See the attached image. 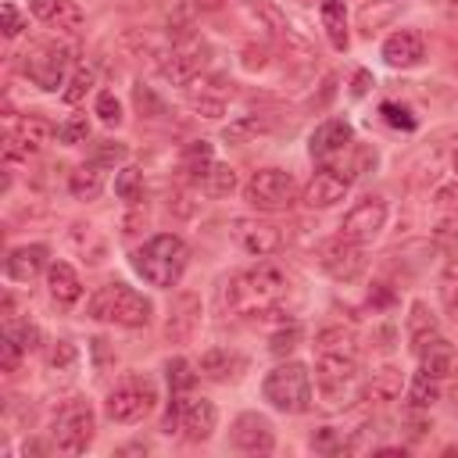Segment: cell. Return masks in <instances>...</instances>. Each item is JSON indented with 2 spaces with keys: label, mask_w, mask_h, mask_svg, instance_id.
Segmentation results:
<instances>
[{
  "label": "cell",
  "mask_w": 458,
  "mask_h": 458,
  "mask_svg": "<svg viewBox=\"0 0 458 458\" xmlns=\"http://www.w3.org/2000/svg\"><path fill=\"white\" fill-rule=\"evenodd\" d=\"M286 272L261 261L247 272H236L229 283H225V304L233 315H265L268 308H276L283 297H286Z\"/></svg>",
  "instance_id": "cell-1"
},
{
  "label": "cell",
  "mask_w": 458,
  "mask_h": 458,
  "mask_svg": "<svg viewBox=\"0 0 458 458\" xmlns=\"http://www.w3.org/2000/svg\"><path fill=\"white\" fill-rule=\"evenodd\" d=\"M186 261H190V250L175 233H157L132 250V272L157 290H172L182 279Z\"/></svg>",
  "instance_id": "cell-2"
},
{
  "label": "cell",
  "mask_w": 458,
  "mask_h": 458,
  "mask_svg": "<svg viewBox=\"0 0 458 458\" xmlns=\"http://www.w3.org/2000/svg\"><path fill=\"white\" fill-rule=\"evenodd\" d=\"M86 315L97 322H111V326H125V329H140L150 322L154 304L132 290L129 283H104L93 290V297L86 301Z\"/></svg>",
  "instance_id": "cell-3"
},
{
  "label": "cell",
  "mask_w": 458,
  "mask_h": 458,
  "mask_svg": "<svg viewBox=\"0 0 458 458\" xmlns=\"http://www.w3.org/2000/svg\"><path fill=\"white\" fill-rule=\"evenodd\" d=\"M261 397L286 415H301L311 408V372L304 361H283L276 365L265 383H261Z\"/></svg>",
  "instance_id": "cell-4"
},
{
  "label": "cell",
  "mask_w": 458,
  "mask_h": 458,
  "mask_svg": "<svg viewBox=\"0 0 458 458\" xmlns=\"http://www.w3.org/2000/svg\"><path fill=\"white\" fill-rule=\"evenodd\" d=\"M157 404V386L150 376L143 372H129L122 376L111 390H107V401H104V415L118 426H129V422H140L154 411Z\"/></svg>",
  "instance_id": "cell-5"
},
{
  "label": "cell",
  "mask_w": 458,
  "mask_h": 458,
  "mask_svg": "<svg viewBox=\"0 0 458 458\" xmlns=\"http://www.w3.org/2000/svg\"><path fill=\"white\" fill-rule=\"evenodd\" d=\"M50 433H54L57 451L82 454V451L93 444V433H97V415H93L89 401H82V397L64 401V404L57 408V415H54Z\"/></svg>",
  "instance_id": "cell-6"
},
{
  "label": "cell",
  "mask_w": 458,
  "mask_h": 458,
  "mask_svg": "<svg viewBox=\"0 0 458 458\" xmlns=\"http://www.w3.org/2000/svg\"><path fill=\"white\" fill-rule=\"evenodd\" d=\"M208 64V43L193 32L175 36V43L157 57V72L172 82V86H190Z\"/></svg>",
  "instance_id": "cell-7"
},
{
  "label": "cell",
  "mask_w": 458,
  "mask_h": 458,
  "mask_svg": "<svg viewBox=\"0 0 458 458\" xmlns=\"http://www.w3.org/2000/svg\"><path fill=\"white\" fill-rule=\"evenodd\" d=\"M243 200L258 211H286L297 200V182L283 168H261L243 182Z\"/></svg>",
  "instance_id": "cell-8"
},
{
  "label": "cell",
  "mask_w": 458,
  "mask_h": 458,
  "mask_svg": "<svg viewBox=\"0 0 458 458\" xmlns=\"http://www.w3.org/2000/svg\"><path fill=\"white\" fill-rule=\"evenodd\" d=\"M21 57H25L21 68H25L32 86H39L47 93L64 86V75H68V50L64 47H57V43H32Z\"/></svg>",
  "instance_id": "cell-9"
},
{
  "label": "cell",
  "mask_w": 458,
  "mask_h": 458,
  "mask_svg": "<svg viewBox=\"0 0 458 458\" xmlns=\"http://www.w3.org/2000/svg\"><path fill=\"white\" fill-rule=\"evenodd\" d=\"M358 376V354L351 351H315V383L329 404H336Z\"/></svg>",
  "instance_id": "cell-10"
},
{
  "label": "cell",
  "mask_w": 458,
  "mask_h": 458,
  "mask_svg": "<svg viewBox=\"0 0 458 458\" xmlns=\"http://www.w3.org/2000/svg\"><path fill=\"white\" fill-rule=\"evenodd\" d=\"M383 225H386V200L383 197H365V200H358L344 215L340 236H347V240H354V243L365 247V243H372L383 233Z\"/></svg>",
  "instance_id": "cell-11"
},
{
  "label": "cell",
  "mask_w": 458,
  "mask_h": 458,
  "mask_svg": "<svg viewBox=\"0 0 458 458\" xmlns=\"http://www.w3.org/2000/svg\"><path fill=\"white\" fill-rule=\"evenodd\" d=\"M318 265L333 276V279H340V283H351L354 276H361V268H365V254H361V243H354V240H347V236H333V240H326V243H318Z\"/></svg>",
  "instance_id": "cell-12"
},
{
  "label": "cell",
  "mask_w": 458,
  "mask_h": 458,
  "mask_svg": "<svg viewBox=\"0 0 458 458\" xmlns=\"http://www.w3.org/2000/svg\"><path fill=\"white\" fill-rule=\"evenodd\" d=\"M233 240L250 258H268V254H276L283 247L279 225H272L265 218H233Z\"/></svg>",
  "instance_id": "cell-13"
},
{
  "label": "cell",
  "mask_w": 458,
  "mask_h": 458,
  "mask_svg": "<svg viewBox=\"0 0 458 458\" xmlns=\"http://www.w3.org/2000/svg\"><path fill=\"white\" fill-rule=\"evenodd\" d=\"M229 440L236 451H247V454H268L276 447V433H272V422L258 411H243L236 415L233 429H229Z\"/></svg>",
  "instance_id": "cell-14"
},
{
  "label": "cell",
  "mask_w": 458,
  "mask_h": 458,
  "mask_svg": "<svg viewBox=\"0 0 458 458\" xmlns=\"http://www.w3.org/2000/svg\"><path fill=\"white\" fill-rule=\"evenodd\" d=\"M200 297L197 293H190V290H182V293H175L172 297V308H168V315H165V340L168 344H186V340H193V333H197V326H200Z\"/></svg>",
  "instance_id": "cell-15"
},
{
  "label": "cell",
  "mask_w": 458,
  "mask_h": 458,
  "mask_svg": "<svg viewBox=\"0 0 458 458\" xmlns=\"http://www.w3.org/2000/svg\"><path fill=\"white\" fill-rule=\"evenodd\" d=\"M218 426V408L208 401V397H186L182 394V404H179V429L190 444H204Z\"/></svg>",
  "instance_id": "cell-16"
},
{
  "label": "cell",
  "mask_w": 458,
  "mask_h": 458,
  "mask_svg": "<svg viewBox=\"0 0 458 458\" xmlns=\"http://www.w3.org/2000/svg\"><path fill=\"white\" fill-rule=\"evenodd\" d=\"M347 190H351V175H340V168H318L308 179L301 200L308 208H333V204H340L347 197Z\"/></svg>",
  "instance_id": "cell-17"
},
{
  "label": "cell",
  "mask_w": 458,
  "mask_h": 458,
  "mask_svg": "<svg viewBox=\"0 0 458 458\" xmlns=\"http://www.w3.org/2000/svg\"><path fill=\"white\" fill-rule=\"evenodd\" d=\"M43 268H50V247L47 243H21L4 258V276L11 283H32Z\"/></svg>",
  "instance_id": "cell-18"
},
{
  "label": "cell",
  "mask_w": 458,
  "mask_h": 458,
  "mask_svg": "<svg viewBox=\"0 0 458 458\" xmlns=\"http://www.w3.org/2000/svg\"><path fill=\"white\" fill-rule=\"evenodd\" d=\"M240 11H243V14L254 21V29H261L265 36H276V39H286V43H293V47H304V43L293 36L286 14H283L272 0H240Z\"/></svg>",
  "instance_id": "cell-19"
},
{
  "label": "cell",
  "mask_w": 458,
  "mask_h": 458,
  "mask_svg": "<svg viewBox=\"0 0 458 458\" xmlns=\"http://www.w3.org/2000/svg\"><path fill=\"white\" fill-rule=\"evenodd\" d=\"M422 57H426V43L415 29H397L383 43V61L390 68H415Z\"/></svg>",
  "instance_id": "cell-20"
},
{
  "label": "cell",
  "mask_w": 458,
  "mask_h": 458,
  "mask_svg": "<svg viewBox=\"0 0 458 458\" xmlns=\"http://www.w3.org/2000/svg\"><path fill=\"white\" fill-rule=\"evenodd\" d=\"M351 140H354L351 122H344V118H326L322 125H315V132H311V140H308V150H311V157H333V154L347 150Z\"/></svg>",
  "instance_id": "cell-21"
},
{
  "label": "cell",
  "mask_w": 458,
  "mask_h": 458,
  "mask_svg": "<svg viewBox=\"0 0 458 458\" xmlns=\"http://www.w3.org/2000/svg\"><path fill=\"white\" fill-rule=\"evenodd\" d=\"M29 11L50 29H61V32H79L82 29V11L72 0H29Z\"/></svg>",
  "instance_id": "cell-22"
},
{
  "label": "cell",
  "mask_w": 458,
  "mask_h": 458,
  "mask_svg": "<svg viewBox=\"0 0 458 458\" xmlns=\"http://www.w3.org/2000/svg\"><path fill=\"white\" fill-rule=\"evenodd\" d=\"M47 290H50V297H54L57 308H72L82 297V279H79V272L68 261H50V268H47Z\"/></svg>",
  "instance_id": "cell-23"
},
{
  "label": "cell",
  "mask_w": 458,
  "mask_h": 458,
  "mask_svg": "<svg viewBox=\"0 0 458 458\" xmlns=\"http://www.w3.org/2000/svg\"><path fill=\"white\" fill-rule=\"evenodd\" d=\"M415 354H419V361H422V372L433 376V379H444V376H451V372L458 369V351H454V344L444 340V336L426 340Z\"/></svg>",
  "instance_id": "cell-24"
},
{
  "label": "cell",
  "mask_w": 458,
  "mask_h": 458,
  "mask_svg": "<svg viewBox=\"0 0 458 458\" xmlns=\"http://www.w3.org/2000/svg\"><path fill=\"white\" fill-rule=\"evenodd\" d=\"M401 390H404V372H401L397 365H383V369H376V372L369 376V383H365V401H369V404H394V401L401 397Z\"/></svg>",
  "instance_id": "cell-25"
},
{
  "label": "cell",
  "mask_w": 458,
  "mask_h": 458,
  "mask_svg": "<svg viewBox=\"0 0 458 458\" xmlns=\"http://www.w3.org/2000/svg\"><path fill=\"white\" fill-rule=\"evenodd\" d=\"M229 93H233V89H225V82H222V79L197 82V86L190 82V107H193L197 114H204V118H222Z\"/></svg>",
  "instance_id": "cell-26"
},
{
  "label": "cell",
  "mask_w": 458,
  "mask_h": 458,
  "mask_svg": "<svg viewBox=\"0 0 458 458\" xmlns=\"http://www.w3.org/2000/svg\"><path fill=\"white\" fill-rule=\"evenodd\" d=\"M240 369H243V358L233 354V351H225V347L204 351L200 361H197V372H200L204 379H211V383H225V379H233Z\"/></svg>",
  "instance_id": "cell-27"
},
{
  "label": "cell",
  "mask_w": 458,
  "mask_h": 458,
  "mask_svg": "<svg viewBox=\"0 0 458 458\" xmlns=\"http://www.w3.org/2000/svg\"><path fill=\"white\" fill-rule=\"evenodd\" d=\"M18 140H21V147L29 150V154H36V150H43L54 136H57V129L50 125V118H43V114H21L18 122H14V129H11Z\"/></svg>",
  "instance_id": "cell-28"
},
{
  "label": "cell",
  "mask_w": 458,
  "mask_h": 458,
  "mask_svg": "<svg viewBox=\"0 0 458 458\" xmlns=\"http://www.w3.org/2000/svg\"><path fill=\"white\" fill-rule=\"evenodd\" d=\"M68 190H72L75 200H97V197L104 193V168L93 165V161L79 165V168L68 175Z\"/></svg>",
  "instance_id": "cell-29"
},
{
  "label": "cell",
  "mask_w": 458,
  "mask_h": 458,
  "mask_svg": "<svg viewBox=\"0 0 458 458\" xmlns=\"http://www.w3.org/2000/svg\"><path fill=\"white\" fill-rule=\"evenodd\" d=\"M408 340H411V347L419 351L426 340H433L437 336V318H433V311H429V304L426 301H411V308H408Z\"/></svg>",
  "instance_id": "cell-30"
},
{
  "label": "cell",
  "mask_w": 458,
  "mask_h": 458,
  "mask_svg": "<svg viewBox=\"0 0 458 458\" xmlns=\"http://www.w3.org/2000/svg\"><path fill=\"white\" fill-rule=\"evenodd\" d=\"M193 182H197L200 193H208V197H229V193L236 190V172H233L229 165H222V161H211L208 172L197 175Z\"/></svg>",
  "instance_id": "cell-31"
},
{
  "label": "cell",
  "mask_w": 458,
  "mask_h": 458,
  "mask_svg": "<svg viewBox=\"0 0 458 458\" xmlns=\"http://www.w3.org/2000/svg\"><path fill=\"white\" fill-rule=\"evenodd\" d=\"M322 7V25H326V36L336 50L347 47V4L344 0H318Z\"/></svg>",
  "instance_id": "cell-32"
},
{
  "label": "cell",
  "mask_w": 458,
  "mask_h": 458,
  "mask_svg": "<svg viewBox=\"0 0 458 458\" xmlns=\"http://www.w3.org/2000/svg\"><path fill=\"white\" fill-rule=\"evenodd\" d=\"M268 129H272V118H268V114H243V118L229 122L222 136H225V140H233V143H243V140L261 136V132H268Z\"/></svg>",
  "instance_id": "cell-33"
},
{
  "label": "cell",
  "mask_w": 458,
  "mask_h": 458,
  "mask_svg": "<svg viewBox=\"0 0 458 458\" xmlns=\"http://www.w3.org/2000/svg\"><path fill=\"white\" fill-rule=\"evenodd\" d=\"M132 104H136L140 118H147V122H161V118H168L165 100H161L150 86H143V82H136V86H132Z\"/></svg>",
  "instance_id": "cell-34"
},
{
  "label": "cell",
  "mask_w": 458,
  "mask_h": 458,
  "mask_svg": "<svg viewBox=\"0 0 458 458\" xmlns=\"http://www.w3.org/2000/svg\"><path fill=\"white\" fill-rule=\"evenodd\" d=\"M440 401V386H437V379L433 376H426V372H419L415 379H411V386H408V404L411 408H433Z\"/></svg>",
  "instance_id": "cell-35"
},
{
  "label": "cell",
  "mask_w": 458,
  "mask_h": 458,
  "mask_svg": "<svg viewBox=\"0 0 458 458\" xmlns=\"http://www.w3.org/2000/svg\"><path fill=\"white\" fill-rule=\"evenodd\" d=\"M315 351H351L354 354V333L344 326H326L315 333Z\"/></svg>",
  "instance_id": "cell-36"
},
{
  "label": "cell",
  "mask_w": 458,
  "mask_h": 458,
  "mask_svg": "<svg viewBox=\"0 0 458 458\" xmlns=\"http://www.w3.org/2000/svg\"><path fill=\"white\" fill-rule=\"evenodd\" d=\"M129 157V147L118 143V140H97L93 150H89V161L100 165V168H111V165H122Z\"/></svg>",
  "instance_id": "cell-37"
},
{
  "label": "cell",
  "mask_w": 458,
  "mask_h": 458,
  "mask_svg": "<svg viewBox=\"0 0 458 458\" xmlns=\"http://www.w3.org/2000/svg\"><path fill=\"white\" fill-rule=\"evenodd\" d=\"M114 193L122 197V200H129V204H136L140 197H143V172L140 168H122L118 175H114Z\"/></svg>",
  "instance_id": "cell-38"
},
{
  "label": "cell",
  "mask_w": 458,
  "mask_h": 458,
  "mask_svg": "<svg viewBox=\"0 0 458 458\" xmlns=\"http://www.w3.org/2000/svg\"><path fill=\"white\" fill-rule=\"evenodd\" d=\"M57 140L75 147V143H86L89 140V118L86 114H68L61 125H57Z\"/></svg>",
  "instance_id": "cell-39"
},
{
  "label": "cell",
  "mask_w": 458,
  "mask_h": 458,
  "mask_svg": "<svg viewBox=\"0 0 458 458\" xmlns=\"http://www.w3.org/2000/svg\"><path fill=\"white\" fill-rule=\"evenodd\" d=\"M165 372H168V383H172L175 394H186V390L193 386V379L200 376V372H190V361H186V358H172V361L165 365Z\"/></svg>",
  "instance_id": "cell-40"
},
{
  "label": "cell",
  "mask_w": 458,
  "mask_h": 458,
  "mask_svg": "<svg viewBox=\"0 0 458 458\" xmlns=\"http://www.w3.org/2000/svg\"><path fill=\"white\" fill-rule=\"evenodd\" d=\"M93 111H97V118L104 122V125H122V104H118V97L111 93V89H104V93H97V104H93Z\"/></svg>",
  "instance_id": "cell-41"
},
{
  "label": "cell",
  "mask_w": 458,
  "mask_h": 458,
  "mask_svg": "<svg viewBox=\"0 0 458 458\" xmlns=\"http://www.w3.org/2000/svg\"><path fill=\"white\" fill-rule=\"evenodd\" d=\"M379 114H383V122H386V125H394V129H404V132H411V129H415V114H411L404 104L383 100V104H379Z\"/></svg>",
  "instance_id": "cell-42"
},
{
  "label": "cell",
  "mask_w": 458,
  "mask_h": 458,
  "mask_svg": "<svg viewBox=\"0 0 458 458\" xmlns=\"http://www.w3.org/2000/svg\"><path fill=\"white\" fill-rule=\"evenodd\" d=\"M75 358H79V351H75V344H68V340H54V344H50V351H47V365H50V369H57V372L72 369V365H75Z\"/></svg>",
  "instance_id": "cell-43"
},
{
  "label": "cell",
  "mask_w": 458,
  "mask_h": 458,
  "mask_svg": "<svg viewBox=\"0 0 458 458\" xmlns=\"http://www.w3.org/2000/svg\"><path fill=\"white\" fill-rule=\"evenodd\" d=\"M433 243H437L440 250H447V254L458 250V215H454V218H440V222L433 225Z\"/></svg>",
  "instance_id": "cell-44"
},
{
  "label": "cell",
  "mask_w": 458,
  "mask_h": 458,
  "mask_svg": "<svg viewBox=\"0 0 458 458\" xmlns=\"http://www.w3.org/2000/svg\"><path fill=\"white\" fill-rule=\"evenodd\" d=\"M21 354H25V347L4 329V336H0V369H4V372H18Z\"/></svg>",
  "instance_id": "cell-45"
},
{
  "label": "cell",
  "mask_w": 458,
  "mask_h": 458,
  "mask_svg": "<svg viewBox=\"0 0 458 458\" xmlns=\"http://www.w3.org/2000/svg\"><path fill=\"white\" fill-rule=\"evenodd\" d=\"M89 86H93V72L89 68H79V72H72V79H68V86H64V100L68 104H79L86 93H89Z\"/></svg>",
  "instance_id": "cell-46"
},
{
  "label": "cell",
  "mask_w": 458,
  "mask_h": 458,
  "mask_svg": "<svg viewBox=\"0 0 458 458\" xmlns=\"http://www.w3.org/2000/svg\"><path fill=\"white\" fill-rule=\"evenodd\" d=\"M311 447H315V451H326V454H336V451H347V440H340L336 429L322 426V429L311 433Z\"/></svg>",
  "instance_id": "cell-47"
},
{
  "label": "cell",
  "mask_w": 458,
  "mask_h": 458,
  "mask_svg": "<svg viewBox=\"0 0 458 458\" xmlns=\"http://www.w3.org/2000/svg\"><path fill=\"white\" fill-rule=\"evenodd\" d=\"M7 333L25 347V351H36L39 347V329L32 322H18V326H7Z\"/></svg>",
  "instance_id": "cell-48"
},
{
  "label": "cell",
  "mask_w": 458,
  "mask_h": 458,
  "mask_svg": "<svg viewBox=\"0 0 458 458\" xmlns=\"http://www.w3.org/2000/svg\"><path fill=\"white\" fill-rule=\"evenodd\" d=\"M0 18H4V36H7V39H14V36L25 29V18L18 14L14 4H4V7H0Z\"/></svg>",
  "instance_id": "cell-49"
},
{
  "label": "cell",
  "mask_w": 458,
  "mask_h": 458,
  "mask_svg": "<svg viewBox=\"0 0 458 458\" xmlns=\"http://www.w3.org/2000/svg\"><path fill=\"white\" fill-rule=\"evenodd\" d=\"M433 204L444 208V211H458V179H454V182H444V186L433 193Z\"/></svg>",
  "instance_id": "cell-50"
},
{
  "label": "cell",
  "mask_w": 458,
  "mask_h": 458,
  "mask_svg": "<svg viewBox=\"0 0 458 458\" xmlns=\"http://www.w3.org/2000/svg\"><path fill=\"white\" fill-rule=\"evenodd\" d=\"M297 340H301V329L290 326V329H283V333L272 336V351H276V354H290V351L297 347Z\"/></svg>",
  "instance_id": "cell-51"
},
{
  "label": "cell",
  "mask_w": 458,
  "mask_h": 458,
  "mask_svg": "<svg viewBox=\"0 0 458 458\" xmlns=\"http://www.w3.org/2000/svg\"><path fill=\"white\" fill-rule=\"evenodd\" d=\"M265 64H268V47H247V50H243V68L258 72V68H265Z\"/></svg>",
  "instance_id": "cell-52"
},
{
  "label": "cell",
  "mask_w": 458,
  "mask_h": 458,
  "mask_svg": "<svg viewBox=\"0 0 458 458\" xmlns=\"http://www.w3.org/2000/svg\"><path fill=\"white\" fill-rule=\"evenodd\" d=\"M369 86H372V75H369L365 68H361V72H354V86H351V93H354V97H365V93H369Z\"/></svg>",
  "instance_id": "cell-53"
},
{
  "label": "cell",
  "mask_w": 458,
  "mask_h": 458,
  "mask_svg": "<svg viewBox=\"0 0 458 458\" xmlns=\"http://www.w3.org/2000/svg\"><path fill=\"white\" fill-rule=\"evenodd\" d=\"M440 286H458V258H451V261H447V268H444V279H440Z\"/></svg>",
  "instance_id": "cell-54"
},
{
  "label": "cell",
  "mask_w": 458,
  "mask_h": 458,
  "mask_svg": "<svg viewBox=\"0 0 458 458\" xmlns=\"http://www.w3.org/2000/svg\"><path fill=\"white\" fill-rule=\"evenodd\" d=\"M225 0H190V11H218Z\"/></svg>",
  "instance_id": "cell-55"
},
{
  "label": "cell",
  "mask_w": 458,
  "mask_h": 458,
  "mask_svg": "<svg viewBox=\"0 0 458 458\" xmlns=\"http://www.w3.org/2000/svg\"><path fill=\"white\" fill-rule=\"evenodd\" d=\"M444 301L451 311H458V286H444Z\"/></svg>",
  "instance_id": "cell-56"
},
{
  "label": "cell",
  "mask_w": 458,
  "mask_h": 458,
  "mask_svg": "<svg viewBox=\"0 0 458 458\" xmlns=\"http://www.w3.org/2000/svg\"><path fill=\"white\" fill-rule=\"evenodd\" d=\"M451 168H454V175H458V150L451 154Z\"/></svg>",
  "instance_id": "cell-57"
},
{
  "label": "cell",
  "mask_w": 458,
  "mask_h": 458,
  "mask_svg": "<svg viewBox=\"0 0 458 458\" xmlns=\"http://www.w3.org/2000/svg\"><path fill=\"white\" fill-rule=\"evenodd\" d=\"M454 322H458V315H454Z\"/></svg>",
  "instance_id": "cell-58"
},
{
  "label": "cell",
  "mask_w": 458,
  "mask_h": 458,
  "mask_svg": "<svg viewBox=\"0 0 458 458\" xmlns=\"http://www.w3.org/2000/svg\"><path fill=\"white\" fill-rule=\"evenodd\" d=\"M451 4H458V0H451Z\"/></svg>",
  "instance_id": "cell-59"
}]
</instances>
